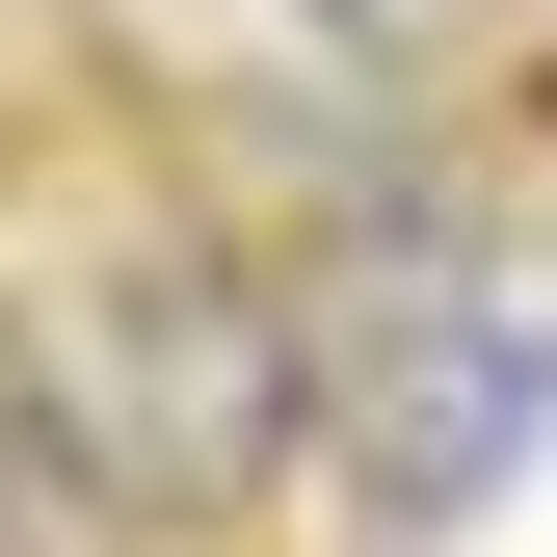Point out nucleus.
I'll return each mask as SVG.
<instances>
[{"label":"nucleus","mask_w":557,"mask_h":557,"mask_svg":"<svg viewBox=\"0 0 557 557\" xmlns=\"http://www.w3.org/2000/svg\"><path fill=\"white\" fill-rule=\"evenodd\" d=\"M0 398L107 505L213 531V505H265L319 451V293H265L160 160H107L81 213H0Z\"/></svg>","instance_id":"nucleus-1"},{"label":"nucleus","mask_w":557,"mask_h":557,"mask_svg":"<svg viewBox=\"0 0 557 557\" xmlns=\"http://www.w3.org/2000/svg\"><path fill=\"white\" fill-rule=\"evenodd\" d=\"M557 425V293L505 239H451V213H372L319 265V451H345V505L372 531H478L531 478Z\"/></svg>","instance_id":"nucleus-2"},{"label":"nucleus","mask_w":557,"mask_h":557,"mask_svg":"<svg viewBox=\"0 0 557 557\" xmlns=\"http://www.w3.org/2000/svg\"><path fill=\"white\" fill-rule=\"evenodd\" d=\"M345 27H398V53H451V27H478V0H345Z\"/></svg>","instance_id":"nucleus-3"}]
</instances>
